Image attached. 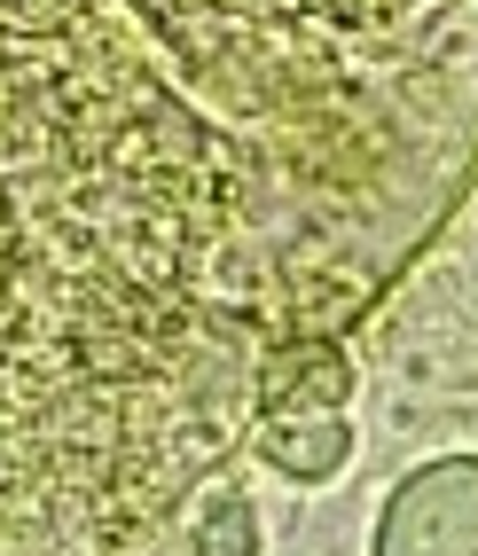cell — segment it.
Wrapping results in <instances>:
<instances>
[{"instance_id": "1", "label": "cell", "mask_w": 478, "mask_h": 556, "mask_svg": "<svg viewBox=\"0 0 478 556\" xmlns=\"http://www.w3.org/2000/svg\"><path fill=\"white\" fill-rule=\"evenodd\" d=\"M189 16H228V24H267V31H385L424 0H165Z\"/></svg>"}]
</instances>
